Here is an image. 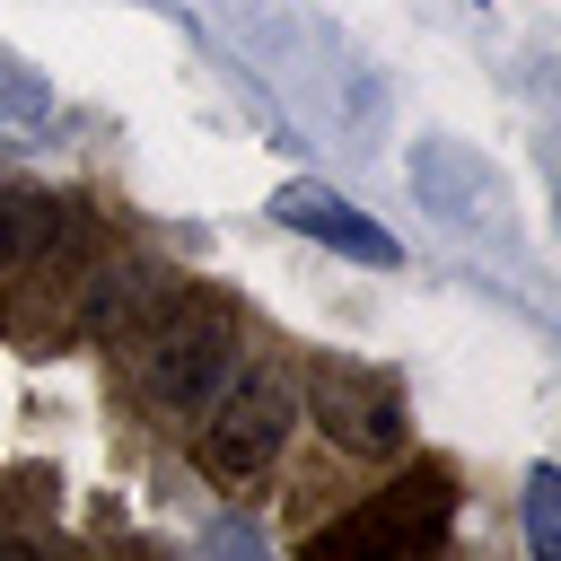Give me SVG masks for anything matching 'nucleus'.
Returning a JSON list of instances; mask_svg holds the SVG:
<instances>
[{
    "mask_svg": "<svg viewBox=\"0 0 561 561\" xmlns=\"http://www.w3.org/2000/svg\"><path fill=\"white\" fill-rule=\"evenodd\" d=\"M298 430V377L289 368H237L210 394V421L193 430V465L210 482H263Z\"/></svg>",
    "mask_w": 561,
    "mask_h": 561,
    "instance_id": "7ed1b4c3",
    "label": "nucleus"
},
{
    "mask_svg": "<svg viewBox=\"0 0 561 561\" xmlns=\"http://www.w3.org/2000/svg\"><path fill=\"white\" fill-rule=\"evenodd\" d=\"M53 228H61V202L0 175V280H9V272H35L44 245H53Z\"/></svg>",
    "mask_w": 561,
    "mask_h": 561,
    "instance_id": "0eeeda50",
    "label": "nucleus"
},
{
    "mask_svg": "<svg viewBox=\"0 0 561 561\" xmlns=\"http://www.w3.org/2000/svg\"><path fill=\"white\" fill-rule=\"evenodd\" d=\"M0 561H70V552H53L44 535H0Z\"/></svg>",
    "mask_w": 561,
    "mask_h": 561,
    "instance_id": "9d476101",
    "label": "nucleus"
},
{
    "mask_svg": "<svg viewBox=\"0 0 561 561\" xmlns=\"http://www.w3.org/2000/svg\"><path fill=\"white\" fill-rule=\"evenodd\" d=\"M526 552L535 561H561V473L552 465L526 473Z\"/></svg>",
    "mask_w": 561,
    "mask_h": 561,
    "instance_id": "6e6552de",
    "label": "nucleus"
},
{
    "mask_svg": "<svg viewBox=\"0 0 561 561\" xmlns=\"http://www.w3.org/2000/svg\"><path fill=\"white\" fill-rule=\"evenodd\" d=\"M175 289H184V272L158 263V254H96V263L70 280V333H88V342H131Z\"/></svg>",
    "mask_w": 561,
    "mask_h": 561,
    "instance_id": "39448f33",
    "label": "nucleus"
},
{
    "mask_svg": "<svg viewBox=\"0 0 561 561\" xmlns=\"http://www.w3.org/2000/svg\"><path fill=\"white\" fill-rule=\"evenodd\" d=\"M123 359H131V377H140V394H158L167 412H210V394L245 368L237 359V307L219 298V289H175L131 342H123Z\"/></svg>",
    "mask_w": 561,
    "mask_h": 561,
    "instance_id": "f257e3e1",
    "label": "nucleus"
},
{
    "mask_svg": "<svg viewBox=\"0 0 561 561\" xmlns=\"http://www.w3.org/2000/svg\"><path fill=\"white\" fill-rule=\"evenodd\" d=\"M298 412H307L342 456H394V447H403V394H394V377H377V368L316 359L307 386H298Z\"/></svg>",
    "mask_w": 561,
    "mask_h": 561,
    "instance_id": "20e7f679",
    "label": "nucleus"
},
{
    "mask_svg": "<svg viewBox=\"0 0 561 561\" xmlns=\"http://www.w3.org/2000/svg\"><path fill=\"white\" fill-rule=\"evenodd\" d=\"M272 219L280 228H298V237H316V245H333V254H351V263H403V245L359 210V202H342L333 184H280L272 193Z\"/></svg>",
    "mask_w": 561,
    "mask_h": 561,
    "instance_id": "423d86ee",
    "label": "nucleus"
},
{
    "mask_svg": "<svg viewBox=\"0 0 561 561\" xmlns=\"http://www.w3.org/2000/svg\"><path fill=\"white\" fill-rule=\"evenodd\" d=\"M447 526H456V473L421 456V465H403L377 500H359L351 517H333V526L307 543V561H438Z\"/></svg>",
    "mask_w": 561,
    "mask_h": 561,
    "instance_id": "f03ea898",
    "label": "nucleus"
},
{
    "mask_svg": "<svg viewBox=\"0 0 561 561\" xmlns=\"http://www.w3.org/2000/svg\"><path fill=\"white\" fill-rule=\"evenodd\" d=\"M53 114V79L26 70L18 53H0V123H44Z\"/></svg>",
    "mask_w": 561,
    "mask_h": 561,
    "instance_id": "1a4fd4ad",
    "label": "nucleus"
}]
</instances>
